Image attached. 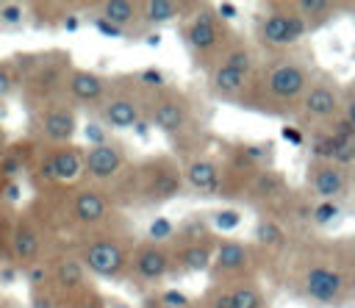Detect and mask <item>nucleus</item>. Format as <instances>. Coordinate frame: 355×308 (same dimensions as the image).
<instances>
[{
    "label": "nucleus",
    "mask_w": 355,
    "mask_h": 308,
    "mask_svg": "<svg viewBox=\"0 0 355 308\" xmlns=\"http://www.w3.org/2000/svg\"><path fill=\"white\" fill-rule=\"evenodd\" d=\"M288 283L297 297L319 308H341L355 300V236L313 239L288 261Z\"/></svg>",
    "instance_id": "f257e3e1"
},
{
    "label": "nucleus",
    "mask_w": 355,
    "mask_h": 308,
    "mask_svg": "<svg viewBox=\"0 0 355 308\" xmlns=\"http://www.w3.org/2000/svg\"><path fill=\"white\" fill-rule=\"evenodd\" d=\"M313 72L316 69L305 58L288 50L263 58L250 80L241 108L266 117H297Z\"/></svg>",
    "instance_id": "f03ea898"
},
{
    "label": "nucleus",
    "mask_w": 355,
    "mask_h": 308,
    "mask_svg": "<svg viewBox=\"0 0 355 308\" xmlns=\"http://www.w3.org/2000/svg\"><path fill=\"white\" fill-rule=\"evenodd\" d=\"M183 164L172 153H155L141 161H133L130 169L108 189L111 197L119 205H139V208H153L175 200L183 191Z\"/></svg>",
    "instance_id": "7ed1b4c3"
},
{
    "label": "nucleus",
    "mask_w": 355,
    "mask_h": 308,
    "mask_svg": "<svg viewBox=\"0 0 355 308\" xmlns=\"http://www.w3.org/2000/svg\"><path fill=\"white\" fill-rule=\"evenodd\" d=\"M72 247L78 250V255L86 264V269L92 272V277L119 280V277H128L130 258L136 250V236H133L130 225L119 216L92 233L78 236Z\"/></svg>",
    "instance_id": "20e7f679"
},
{
    "label": "nucleus",
    "mask_w": 355,
    "mask_h": 308,
    "mask_svg": "<svg viewBox=\"0 0 355 308\" xmlns=\"http://www.w3.org/2000/svg\"><path fill=\"white\" fill-rule=\"evenodd\" d=\"M236 33L230 25L216 14L211 3H191L189 14L180 19V39L183 47L191 53L194 64L202 69H214Z\"/></svg>",
    "instance_id": "39448f33"
},
{
    "label": "nucleus",
    "mask_w": 355,
    "mask_h": 308,
    "mask_svg": "<svg viewBox=\"0 0 355 308\" xmlns=\"http://www.w3.org/2000/svg\"><path fill=\"white\" fill-rule=\"evenodd\" d=\"M144 117L153 128H158L175 147L180 144H194L197 136V111L191 97L178 89V86H166L161 92L147 94L144 100Z\"/></svg>",
    "instance_id": "423d86ee"
},
{
    "label": "nucleus",
    "mask_w": 355,
    "mask_h": 308,
    "mask_svg": "<svg viewBox=\"0 0 355 308\" xmlns=\"http://www.w3.org/2000/svg\"><path fill=\"white\" fill-rule=\"evenodd\" d=\"M72 69L75 67H72V58L67 50L42 53L39 64L33 67L31 75L22 78V86H19V97L25 103V108L31 114H36L58 100H67V80H69Z\"/></svg>",
    "instance_id": "0eeeda50"
},
{
    "label": "nucleus",
    "mask_w": 355,
    "mask_h": 308,
    "mask_svg": "<svg viewBox=\"0 0 355 308\" xmlns=\"http://www.w3.org/2000/svg\"><path fill=\"white\" fill-rule=\"evenodd\" d=\"M50 239H55V228L50 222V216L44 214V208L28 205L25 211H19L14 216V228H11V264H17L19 269H28L33 264L47 261L55 247L50 244Z\"/></svg>",
    "instance_id": "6e6552de"
},
{
    "label": "nucleus",
    "mask_w": 355,
    "mask_h": 308,
    "mask_svg": "<svg viewBox=\"0 0 355 308\" xmlns=\"http://www.w3.org/2000/svg\"><path fill=\"white\" fill-rule=\"evenodd\" d=\"M83 164H86V147L80 144H39V153L31 164V180L39 191L75 186L83 180Z\"/></svg>",
    "instance_id": "1a4fd4ad"
},
{
    "label": "nucleus",
    "mask_w": 355,
    "mask_h": 308,
    "mask_svg": "<svg viewBox=\"0 0 355 308\" xmlns=\"http://www.w3.org/2000/svg\"><path fill=\"white\" fill-rule=\"evenodd\" d=\"M144 100H147V92L141 89L136 72L108 75V92L97 105V117L105 128L130 130L144 117Z\"/></svg>",
    "instance_id": "9d476101"
},
{
    "label": "nucleus",
    "mask_w": 355,
    "mask_h": 308,
    "mask_svg": "<svg viewBox=\"0 0 355 308\" xmlns=\"http://www.w3.org/2000/svg\"><path fill=\"white\" fill-rule=\"evenodd\" d=\"M308 33H311V25L297 11L294 0L291 3H269L266 14L261 17V25H258V44L269 55H275V53H286Z\"/></svg>",
    "instance_id": "9b49d317"
},
{
    "label": "nucleus",
    "mask_w": 355,
    "mask_h": 308,
    "mask_svg": "<svg viewBox=\"0 0 355 308\" xmlns=\"http://www.w3.org/2000/svg\"><path fill=\"white\" fill-rule=\"evenodd\" d=\"M341 83L330 75V72H313L311 78V86L300 103V114H297V122L302 130H319V128H327L333 119L341 117Z\"/></svg>",
    "instance_id": "f8f14e48"
},
{
    "label": "nucleus",
    "mask_w": 355,
    "mask_h": 308,
    "mask_svg": "<svg viewBox=\"0 0 355 308\" xmlns=\"http://www.w3.org/2000/svg\"><path fill=\"white\" fill-rule=\"evenodd\" d=\"M258 269V250L241 239H227L219 236L216 253H214V264L208 269L211 283H239V280H250L255 277Z\"/></svg>",
    "instance_id": "ddd939ff"
},
{
    "label": "nucleus",
    "mask_w": 355,
    "mask_h": 308,
    "mask_svg": "<svg viewBox=\"0 0 355 308\" xmlns=\"http://www.w3.org/2000/svg\"><path fill=\"white\" fill-rule=\"evenodd\" d=\"M47 266H50V286L61 297V302H69L78 294L94 289L92 272L86 269V264L80 261V255L72 244L55 247V253L47 258Z\"/></svg>",
    "instance_id": "4468645a"
},
{
    "label": "nucleus",
    "mask_w": 355,
    "mask_h": 308,
    "mask_svg": "<svg viewBox=\"0 0 355 308\" xmlns=\"http://www.w3.org/2000/svg\"><path fill=\"white\" fill-rule=\"evenodd\" d=\"M130 164H133V158H130L128 147L114 142V139L105 144H97V147H86V164H83V180L80 183L111 189L130 169Z\"/></svg>",
    "instance_id": "2eb2a0df"
},
{
    "label": "nucleus",
    "mask_w": 355,
    "mask_h": 308,
    "mask_svg": "<svg viewBox=\"0 0 355 308\" xmlns=\"http://www.w3.org/2000/svg\"><path fill=\"white\" fill-rule=\"evenodd\" d=\"M33 117V136L39 144H72L78 133V108L69 100H58Z\"/></svg>",
    "instance_id": "dca6fc26"
},
{
    "label": "nucleus",
    "mask_w": 355,
    "mask_h": 308,
    "mask_svg": "<svg viewBox=\"0 0 355 308\" xmlns=\"http://www.w3.org/2000/svg\"><path fill=\"white\" fill-rule=\"evenodd\" d=\"M305 189L316 203L319 200L341 203L352 194V169H344L333 161L311 158L305 166Z\"/></svg>",
    "instance_id": "f3484780"
},
{
    "label": "nucleus",
    "mask_w": 355,
    "mask_h": 308,
    "mask_svg": "<svg viewBox=\"0 0 355 308\" xmlns=\"http://www.w3.org/2000/svg\"><path fill=\"white\" fill-rule=\"evenodd\" d=\"M172 272H175V261H172L169 244H158V241H150V239L136 241L130 269H128V280H133L139 286H150V283H161Z\"/></svg>",
    "instance_id": "a211bd4d"
},
{
    "label": "nucleus",
    "mask_w": 355,
    "mask_h": 308,
    "mask_svg": "<svg viewBox=\"0 0 355 308\" xmlns=\"http://www.w3.org/2000/svg\"><path fill=\"white\" fill-rule=\"evenodd\" d=\"M288 194H291V189H288L286 175H283L280 169H275V166H266V169H261V172L250 180V186H247V191H244V203H250V205L261 208L263 214H269V211H275Z\"/></svg>",
    "instance_id": "6ab92c4d"
},
{
    "label": "nucleus",
    "mask_w": 355,
    "mask_h": 308,
    "mask_svg": "<svg viewBox=\"0 0 355 308\" xmlns=\"http://www.w3.org/2000/svg\"><path fill=\"white\" fill-rule=\"evenodd\" d=\"M216 244H219V236L216 233H205L200 239H191V241L169 247L172 250V261H175V272H189V275L208 272L211 264H214Z\"/></svg>",
    "instance_id": "aec40b11"
},
{
    "label": "nucleus",
    "mask_w": 355,
    "mask_h": 308,
    "mask_svg": "<svg viewBox=\"0 0 355 308\" xmlns=\"http://www.w3.org/2000/svg\"><path fill=\"white\" fill-rule=\"evenodd\" d=\"M108 92V75L75 67L67 80V100L75 108H97Z\"/></svg>",
    "instance_id": "412c9836"
},
{
    "label": "nucleus",
    "mask_w": 355,
    "mask_h": 308,
    "mask_svg": "<svg viewBox=\"0 0 355 308\" xmlns=\"http://www.w3.org/2000/svg\"><path fill=\"white\" fill-rule=\"evenodd\" d=\"M183 180L202 197H219L222 191V161L211 155H194L183 161Z\"/></svg>",
    "instance_id": "4be33fe9"
},
{
    "label": "nucleus",
    "mask_w": 355,
    "mask_h": 308,
    "mask_svg": "<svg viewBox=\"0 0 355 308\" xmlns=\"http://www.w3.org/2000/svg\"><path fill=\"white\" fill-rule=\"evenodd\" d=\"M250 80L247 75L225 67V64H216L214 69H208V92L216 97V100H225V103H233V105H241L244 103V94L250 89Z\"/></svg>",
    "instance_id": "5701e85b"
},
{
    "label": "nucleus",
    "mask_w": 355,
    "mask_h": 308,
    "mask_svg": "<svg viewBox=\"0 0 355 308\" xmlns=\"http://www.w3.org/2000/svg\"><path fill=\"white\" fill-rule=\"evenodd\" d=\"M92 8L94 17H103L122 31H130L133 25L141 22V0H100Z\"/></svg>",
    "instance_id": "b1692460"
},
{
    "label": "nucleus",
    "mask_w": 355,
    "mask_h": 308,
    "mask_svg": "<svg viewBox=\"0 0 355 308\" xmlns=\"http://www.w3.org/2000/svg\"><path fill=\"white\" fill-rule=\"evenodd\" d=\"M252 247L263 253H283L288 247V230L280 219L261 214L252 228Z\"/></svg>",
    "instance_id": "393cba45"
},
{
    "label": "nucleus",
    "mask_w": 355,
    "mask_h": 308,
    "mask_svg": "<svg viewBox=\"0 0 355 308\" xmlns=\"http://www.w3.org/2000/svg\"><path fill=\"white\" fill-rule=\"evenodd\" d=\"M189 8L191 3H183V0H141V25L158 28L172 19H183Z\"/></svg>",
    "instance_id": "a878e982"
},
{
    "label": "nucleus",
    "mask_w": 355,
    "mask_h": 308,
    "mask_svg": "<svg viewBox=\"0 0 355 308\" xmlns=\"http://www.w3.org/2000/svg\"><path fill=\"white\" fill-rule=\"evenodd\" d=\"M219 64H225V67H230V69H236V72H241V75L252 78L261 61H258L255 47H252L247 39H241V36L236 33V36L230 39V44L225 47V53H222Z\"/></svg>",
    "instance_id": "bb28decb"
},
{
    "label": "nucleus",
    "mask_w": 355,
    "mask_h": 308,
    "mask_svg": "<svg viewBox=\"0 0 355 308\" xmlns=\"http://www.w3.org/2000/svg\"><path fill=\"white\" fill-rule=\"evenodd\" d=\"M236 308H266V294L258 283V277L250 280H239V283H227Z\"/></svg>",
    "instance_id": "cd10ccee"
},
{
    "label": "nucleus",
    "mask_w": 355,
    "mask_h": 308,
    "mask_svg": "<svg viewBox=\"0 0 355 308\" xmlns=\"http://www.w3.org/2000/svg\"><path fill=\"white\" fill-rule=\"evenodd\" d=\"M294 6L305 17V22L311 25V31H316L319 25H324L338 11V3H333V0H294Z\"/></svg>",
    "instance_id": "c85d7f7f"
},
{
    "label": "nucleus",
    "mask_w": 355,
    "mask_h": 308,
    "mask_svg": "<svg viewBox=\"0 0 355 308\" xmlns=\"http://www.w3.org/2000/svg\"><path fill=\"white\" fill-rule=\"evenodd\" d=\"M191 308H236V302H233L230 286H225V283H211L200 297H194Z\"/></svg>",
    "instance_id": "c756f323"
},
{
    "label": "nucleus",
    "mask_w": 355,
    "mask_h": 308,
    "mask_svg": "<svg viewBox=\"0 0 355 308\" xmlns=\"http://www.w3.org/2000/svg\"><path fill=\"white\" fill-rule=\"evenodd\" d=\"M19 86H22V78H19L11 55L8 58H0V100H6L14 92H19Z\"/></svg>",
    "instance_id": "7c9ffc66"
},
{
    "label": "nucleus",
    "mask_w": 355,
    "mask_h": 308,
    "mask_svg": "<svg viewBox=\"0 0 355 308\" xmlns=\"http://www.w3.org/2000/svg\"><path fill=\"white\" fill-rule=\"evenodd\" d=\"M14 211L8 205H0V266L11 258V228H14Z\"/></svg>",
    "instance_id": "2f4dec72"
},
{
    "label": "nucleus",
    "mask_w": 355,
    "mask_h": 308,
    "mask_svg": "<svg viewBox=\"0 0 355 308\" xmlns=\"http://www.w3.org/2000/svg\"><path fill=\"white\" fill-rule=\"evenodd\" d=\"M239 225H241L239 208H219L216 214H211V228L216 230V236H219V233H230V230H236Z\"/></svg>",
    "instance_id": "473e14b6"
},
{
    "label": "nucleus",
    "mask_w": 355,
    "mask_h": 308,
    "mask_svg": "<svg viewBox=\"0 0 355 308\" xmlns=\"http://www.w3.org/2000/svg\"><path fill=\"white\" fill-rule=\"evenodd\" d=\"M175 222L172 219H166V216H155L153 222H150V228H147V239L150 241H158V244H169L172 241V236H175Z\"/></svg>",
    "instance_id": "72a5a7b5"
},
{
    "label": "nucleus",
    "mask_w": 355,
    "mask_h": 308,
    "mask_svg": "<svg viewBox=\"0 0 355 308\" xmlns=\"http://www.w3.org/2000/svg\"><path fill=\"white\" fill-rule=\"evenodd\" d=\"M136 78H139V83H141V89H144L147 94L161 92V89H166V86H169V83H166V75H164L161 69H155V67L139 69V72H136Z\"/></svg>",
    "instance_id": "f704fd0d"
},
{
    "label": "nucleus",
    "mask_w": 355,
    "mask_h": 308,
    "mask_svg": "<svg viewBox=\"0 0 355 308\" xmlns=\"http://www.w3.org/2000/svg\"><path fill=\"white\" fill-rule=\"evenodd\" d=\"M31 308H64L61 297L53 291V286H39V289H31Z\"/></svg>",
    "instance_id": "c9c22d12"
},
{
    "label": "nucleus",
    "mask_w": 355,
    "mask_h": 308,
    "mask_svg": "<svg viewBox=\"0 0 355 308\" xmlns=\"http://www.w3.org/2000/svg\"><path fill=\"white\" fill-rule=\"evenodd\" d=\"M25 6L22 3H0V25L6 28H19L25 22Z\"/></svg>",
    "instance_id": "e433bc0d"
},
{
    "label": "nucleus",
    "mask_w": 355,
    "mask_h": 308,
    "mask_svg": "<svg viewBox=\"0 0 355 308\" xmlns=\"http://www.w3.org/2000/svg\"><path fill=\"white\" fill-rule=\"evenodd\" d=\"M341 214V203H330V200H313V225H327Z\"/></svg>",
    "instance_id": "4c0bfd02"
},
{
    "label": "nucleus",
    "mask_w": 355,
    "mask_h": 308,
    "mask_svg": "<svg viewBox=\"0 0 355 308\" xmlns=\"http://www.w3.org/2000/svg\"><path fill=\"white\" fill-rule=\"evenodd\" d=\"M64 308H105V297L97 289H89V291L78 294L75 300L64 302Z\"/></svg>",
    "instance_id": "58836bf2"
},
{
    "label": "nucleus",
    "mask_w": 355,
    "mask_h": 308,
    "mask_svg": "<svg viewBox=\"0 0 355 308\" xmlns=\"http://www.w3.org/2000/svg\"><path fill=\"white\" fill-rule=\"evenodd\" d=\"M341 117L355 125V78L341 89Z\"/></svg>",
    "instance_id": "ea45409f"
},
{
    "label": "nucleus",
    "mask_w": 355,
    "mask_h": 308,
    "mask_svg": "<svg viewBox=\"0 0 355 308\" xmlns=\"http://www.w3.org/2000/svg\"><path fill=\"white\" fill-rule=\"evenodd\" d=\"M83 136L89 139V147H97V144L111 142V139H108L105 125H103V122H97V119H92V122H86V125H83Z\"/></svg>",
    "instance_id": "a19ab883"
},
{
    "label": "nucleus",
    "mask_w": 355,
    "mask_h": 308,
    "mask_svg": "<svg viewBox=\"0 0 355 308\" xmlns=\"http://www.w3.org/2000/svg\"><path fill=\"white\" fill-rule=\"evenodd\" d=\"M158 297H161L169 308H191V302H194V297H189V294L180 291V289H164V291H158Z\"/></svg>",
    "instance_id": "79ce46f5"
},
{
    "label": "nucleus",
    "mask_w": 355,
    "mask_h": 308,
    "mask_svg": "<svg viewBox=\"0 0 355 308\" xmlns=\"http://www.w3.org/2000/svg\"><path fill=\"white\" fill-rule=\"evenodd\" d=\"M92 25H94L103 36H108V39H125V36H128V31H122V28H116L114 22H108V19H103V17H94V14H92Z\"/></svg>",
    "instance_id": "37998d69"
},
{
    "label": "nucleus",
    "mask_w": 355,
    "mask_h": 308,
    "mask_svg": "<svg viewBox=\"0 0 355 308\" xmlns=\"http://www.w3.org/2000/svg\"><path fill=\"white\" fill-rule=\"evenodd\" d=\"M280 133H283V139H286L288 144H294V147H300V144H308V130H302L300 125H286Z\"/></svg>",
    "instance_id": "c03bdc74"
},
{
    "label": "nucleus",
    "mask_w": 355,
    "mask_h": 308,
    "mask_svg": "<svg viewBox=\"0 0 355 308\" xmlns=\"http://www.w3.org/2000/svg\"><path fill=\"white\" fill-rule=\"evenodd\" d=\"M17 275H22V269H19L17 264H11V261L3 264V266H0V286H11V283L17 280Z\"/></svg>",
    "instance_id": "a18cd8bd"
},
{
    "label": "nucleus",
    "mask_w": 355,
    "mask_h": 308,
    "mask_svg": "<svg viewBox=\"0 0 355 308\" xmlns=\"http://www.w3.org/2000/svg\"><path fill=\"white\" fill-rule=\"evenodd\" d=\"M216 14H219L225 22H230V19L239 14V8H236L233 3H216Z\"/></svg>",
    "instance_id": "49530a36"
},
{
    "label": "nucleus",
    "mask_w": 355,
    "mask_h": 308,
    "mask_svg": "<svg viewBox=\"0 0 355 308\" xmlns=\"http://www.w3.org/2000/svg\"><path fill=\"white\" fill-rule=\"evenodd\" d=\"M141 308H169V305H166V302L158 297V291H155V294H147V297L141 300Z\"/></svg>",
    "instance_id": "de8ad7c7"
},
{
    "label": "nucleus",
    "mask_w": 355,
    "mask_h": 308,
    "mask_svg": "<svg viewBox=\"0 0 355 308\" xmlns=\"http://www.w3.org/2000/svg\"><path fill=\"white\" fill-rule=\"evenodd\" d=\"M61 28H64V31H78V28H80V17H78V11H69Z\"/></svg>",
    "instance_id": "09e8293b"
},
{
    "label": "nucleus",
    "mask_w": 355,
    "mask_h": 308,
    "mask_svg": "<svg viewBox=\"0 0 355 308\" xmlns=\"http://www.w3.org/2000/svg\"><path fill=\"white\" fill-rule=\"evenodd\" d=\"M133 130H136V136H147V133H150V122H147V117H141V119L136 122Z\"/></svg>",
    "instance_id": "8fccbe9b"
},
{
    "label": "nucleus",
    "mask_w": 355,
    "mask_h": 308,
    "mask_svg": "<svg viewBox=\"0 0 355 308\" xmlns=\"http://www.w3.org/2000/svg\"><path fill=\"white\" fill-rule=\"evenodd\" d=\"M158 39H161L158 33H150V36H147V44H153V47H155V44H158Z\"/></svg>",
    "instance_id": "3c124183"
},
{
    "label": "nucleus",
    "mask_w": 355,
    "mask_h": 308,
    "mask_svg": "<svg viewBox=\"0 0 355 308\" xmlns=\"http://www.w3.org/2000/svg\"><path fill=\"white\" fill-rule=\"evenodd\" d=\"M6 183H8V178L3 175V166H0V194H3V189H6Z\"/></svg>",
    "instance_id": "603ef678"
},
{
    "label": "nucleus",
    "mask_w": 355,
    "mask_h": 308,
    "mask_svg": "<svg viewBox=\"0 0 355 308\" xmlns=\"http://www.w3.org/2000/svg\"><path fill=\"white\" fill-rule=\"evenodd\" d=\"M14 302H8V300H0V308H11Z\"/></svg>",
    "instance_id": "864d4df0"
},
{
    "label": "nucleus",
    "mask_w": 355,
    "mask_h": 308,
    "mask_svg": "<svg viewBox=\"0 0 355 308\" xmlns=\"http://www.w3.org/2000/svg\"><path fill=\"white\" fill-rule=\"evenodd\" d=\"M352 194H355V169H352Z\"/></svg>",
    "instance_id": "5fc2aeb1"
},
{
    "label": "nucleus",
    "mask_w": 355,
    "mask_h": 308,
    "mask_svg": "<svg viewBox=\"0 0 355 308\" xmlns=\"http://www.w3.org/2000/svg\"><path fill=\"white\" fill-rule=\"evenodd\" d=\"M0 147H3V125H0Z\"/></svg>",
    "instance_id": "6e6d98bb"
}]
</instances>
